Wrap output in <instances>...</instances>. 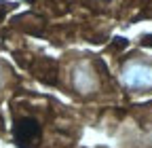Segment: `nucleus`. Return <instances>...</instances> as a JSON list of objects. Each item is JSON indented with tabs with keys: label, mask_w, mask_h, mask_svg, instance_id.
<instances>
[{
	"label": "nucleus",
	"mask_w": 152,
	"mask_h": 148,
	"mask_svg": "<svg viewBox=\"0 0 152 148\" xmlns=\"http://www.w3.org/2000/svg\"><path fill=\"white\" fill-rule=\"evenodd\" d=\"M118 83L131 95H152V57L131 55L121 64Z\"/></svg>",
	"instance_id": "obj_1"
},
{
	"label": "nucleus",
	"mask_w": 152,
	"mask_h": 148,
	"mask_svg": "<svg viewBox=\"0 0 152 148\" xmlns=\"http://www.w3.org/2000/svg\"><path fill=\"white\" fill-rule=\"evenodd\" d=\"M70 89L83 97H95L102 89V78L89 64H76L70 74Z\"/></svg>",
	"instance_id": "obj_2"
},
{
	"label": "nucleus",
	"mask_w": 152,
	"mask_h": 148,
	"mask_svg": "<svg viewBox=\"0 0 152 148\" xmlns=\"http://www.w3.org/2000/svg\"><path fill=\"white\" fill-rule=\"evenodd\" d=\"M2 85H4V74L0 72V87H2Z\"/></svg>",
	"instance_id": "obj_3"
}]
</instances>
